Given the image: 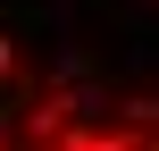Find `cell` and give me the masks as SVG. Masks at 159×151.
I'll use <instances>...</instances> for the list:
<instances>
[{
	"instance_id": "cell-1",
	"label": "cell",
	"mask_w": 159,
	"mask_h": 151,
	"mask_svg": "<svg viewBox=\"0 0 159 151\" xmlns=\"http://www.w3.org/2000/svg\"><path fill=\"white\" fill-rule=\"evenodd\" d=\"M0 151H159V84L0 34Z\"/></svg>"
}]
</instances>
